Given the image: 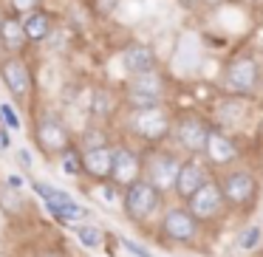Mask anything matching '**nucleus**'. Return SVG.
<instances>
[{
    "label": "nucleus",
    "mask_w": 263,
    "mask_h": 257,
    "mask_svg": "<svg viewBox=\"0 0 263 257\" xmlns=\"http://www.w3.org/2000/svg\"><path fill=\"white\" fill-rule=\"evenodd\" d=\"M105 144H108V136H105V130H99V127H88V130L82 133V150L105 147Z\"/></svg>",
    "instance_id": "23"
},
{
    "label": "nucleus",
    "mask_w": 263,
    "mask_h": 257,
    "mask_svg": "<svg viewBox=\"0 0 263 257\" xmlns=\"http://www.w3.org/2000/svg\"><path fill=\"white\" fill-rule=\"evenodd\" d=\"M116 3H119V0H93V9H97V14L108 17V14L116 9Z\"/></svg>",
    "instance_id": "27"
},
{
    "label": "nucleus",
    "mask_w": 263,
    "mask_h": 257,
    "mask_svg": "<svg viewBox=\"0 0 263 257\" xmlns=\"http://www.w3.org/2000/svg\"><path fill=\"white\" fill-rule=\"evenodd\" d=\"M77 238H80L82 246H88V249H97V246H102V229L82 223V226H77Z\"/></svg>",
    "instance_id": "20"
},
{
    "label": "nucleus",
    "mask_w": 263,
    "mask_h": 257,
    "mask_svg": "<svg viewBox=\"0 0 263 257\" xmlns=\"http://www.w3.org/2000/svg\"><path fill=\"white\" fill-rule=\"evenodd\" d=\"M82 172L93 181H110L114 172V147H93V150H82Z\"/></svg>",
    "instance_id": "14"
},
{
    "label": "nucleus",
    "mask_w": 263,
    "mask_h": 257,
    "mask_svg": "<svg viewBox=\"0 0 263 257\" xmlns=\"http://www.w3.org/2000/svg\"><path fill=\"white\" fill-rule=\"evenodd\" d=\"M34 192L46 201L48 212H51L54 218H60V221H82V218L88 215L85 206H80L77 201H71V195H65L63 189H54V187H48V184H43V181H34Z\"/></svg>",
    "instance_id": "12"
},
{
    "label": "nucleus",
    "mask_w": 263,
    "mask_h": 257,
    "mask_svg": "<svg viewBox=\"0 0 263 257\" xmlns=\"http://www.w3.org/2000/svg\"><path fill=\"white\" fill-rule=\"evenodd\" d=\"M0 76H3L6 88L17 99L29 96V91H31V71H29V65H26L20 57H12V60H6V63L0 65Z\"/></svg>",
    "instance_id": "15"
},
{
    "label": "nucleus",
    "mask_w": 263,
    "mask_h": 257,
    "mask_svg": "<svg viewBox=\"0 0 263 257\" xmlns=\"http://www.w3.org/2000/svg\"><path fill=\"white\" fill-rule=\"evenodd\" d=\"M161 201H164V192H159L147 178H139L130 187L122 189V212H125V218L133 223L150 221V218L159 212Z\"/></svg>",
    "instance_id": "3"
},
{
    "label": "nucleus",
    "mask_w": 263,
    "mask_h": 257,
    "mask_svg": "<svg viewBox=\"0 0 263 257\" xmlns=\"http://www.w3.org/2000/svg\"><path fill=\"white\" fill-rule=\"evenodd\" d=\"M122 65L130 76L136 74H147V71H156V54L150 51L144 43H130V46L122 51Z\"/></svg>",
    "instance_id": "16"
},
{
    "label": "nucleus",
    "mask_w": 263,
    "mask_h": 257,
    "mask_svg": "<svg viewBox=\"0 0 263 257\" xmlns=\"http://www.w3.org/2000/svg\"><path fill=\"white\" fill-rule=\"evenodd\" d=\"M23 29H26V37H29V43H43V40H48V34H51V29H54L51 14L43 12V9H37V12L26 14V17H23Z\"/></svg>",
    "instance_id": "19"
},
{
    "label": "nucleus",
    "mask_w": 263,
    "mask_h": 257,
    "mask_svg": "<svg viewBox=\"0 0 263 257\" xmlns=\"http://www.w3.org/2000/svg\"><path fill=\"white\" fill-rule=\"evenodd\" d=\"M164 91H167V82L159 71H147V74H136L130 76L127 82V105L130 108H153V105L164 102Z\"/></svg>",
    "instance_id": "9"
},
{
    "label": "nucleus",
    "mask_w": 263,
    "mask_h": 257,
    "mask_svg": "<svg viewBox=\"0 0 263 257\" xmlns=\"http://www.w3.org/2000/svg\"><path fill=\"white\" fill-rule=\"evenodd\" d=\"M184 161L178 159L176 153L170 150H153V153L144 159V178L153 184L159 192H173L176 187V178H178V170H181Z\"/></svg>",
    "instance_id": "8"
},
{
    "label": "nucleus",
    "mask_w": 263,
    "mask_h": 257,
    "mask_svg": "<svg viewBox=\"0 0 263 257\" xmlns=\"http://www.w3.org/2000/svg\"><path fill=\"white\" fill-rule=\"evenodd\" d=\"M127 130L147 144H159L173 133V116L164 110V105L130 108V113H127Z\"/></svg>",
    "instance_id": "1"
},
{
    "label": "nucleus",
    "mask_w": 263,
    "mask_h": 257,
    "mask_svg": "<svg viewBox=\"0 0 263 257\" xmlns=\"http://www.w3.org/2000/svg\"><path fill=\"white\" fill-rule=\"evenodd\" d=\"M184 6H198V3H204V0H181Z\"/></svg>",
    "instance_id": "31"
},
{
    "label": "nucleus",
    "mask_w": 263,
    "mask_h": 257,
    "mask_svg": "<svg viewBox=\"0 0 263 257\" xmlns=\"http://www.w3.org/2000/svg\"><path fill=\"white\" fill-rule=\"evenodd\" d=\"M0 23H3V12H0Z\"/></svg>",
    "instance_id": "33"
},
{
    "label": "nucleus",
    "mask_w": 263,
    "mask_h": 257,
    "mask_svg": "<svg viewBox=\"0 0 263 257\" xmlns=\"http://www.w3.org/2000/svg\"><path fill=\"white\" fill-rule=\"evenodd\" d=\"M110 105H114V99H110L108 91H97L93 93V116H108L110 113Z\"/></svg>",
    "instance_id": "24"
},
{
    "label": "nucleus",
    "mask_w": 263,
    "mask_h": 257,
    "mask_svg": "<svg viewBox=\"0 0 263 257\" xmlns=\"http://www.w3.org/2000/svg\"><path fill=\"white\" fill-rule=\"evenodd\" d=\"M210 133H212V125L198 113H181L176 122H173V139H176V144L190 155L206 153Z\"/></svg>",
    "instance_id": "5"
},
{
    "label": "nucleus",
    "mask_w": 263,
    "mask_h": 257,
    "mask_svg": "<svg viewBox=\"0 0 263 257\" xmlns=\"http://www.w3.org/2000/svg\"><path fill=\"white\" fill-rule=\"evenodd\" d=\"M161 229V238L170 240V243H178V246H193L198 243V234H201V223L187 206H170L164 212L159 223Z\"/></svg>",
    "instance_id": "6"
},
{
    "label": "nucleus",
    "mask_w": 263,
    "mask_h": 257,
    "mask_svg": "<svg viewBox=\"0 0 263 257\" xmlns=\"http://www.w3.org/2000/svg\"><path fill=\"white\" fill-rule=\"evenodd\" d=\"M20 161H23V167H31V159H29V153H26V150H20Z\"/></svg>",
    "instance_id": "30"
},
{
    "label": "nucleus",
    "mask_w": 263,
    "mask_h": 257,
    "mask_svg": "<svg viewBox=\"0 0 263 257\" xmlns=\"http://www.w3.org/2000/svg\"><path fill=\"white\" fill-rule=\"evenodd\" d=\"M210 178H212V175L206 172V167L201 164V161L187 159V161L181 164V170H178V178H176V187H173V192H176V198L181 201V204H187V201L193 198V195L198 192V189L204 187Z\"/></svg>",
    "instance_id": "13"
},
{
    "label": "nucleus",
    "mask_w": 263,
    "mask_h": 257,
    "mask_svg": "<svg viewBox=\"0 0 263 257\" xmlns=\"http://www.w3.org/2000/svg\"><path fill=\"white\" fill-rule=\"evenodd\" d=\"M63 170L68 172V175H80L82 172V150L80 147L71 144V147L63 153Z\"/></svg>",
    "instance_id": "21"
},
{
    "label": "nucleus",
    "mask_w": 263,
    "mask_h": 257,
    "mask_svg": "<svg viewBox=\"0 0 263 257\" xmlns=\"http://www.w3.org/2000/svg\"><path fill=\"white\" fill-rule=\"evenodd\" d=\"M34 142L46 155H63L71 147V133L57 116H43L34 125Z\"/></svg>",
    "instance_id": "10"
},
{
    "label": "nucleus",
    "mask_w": 263,
    "mask_h": 257,
    "mask_svg": "<svg viewBox=\"0 0 263 257\" xmlns=\"http://www.w3.org/2000/svg\"><path fill=\"white\" fill-rule=\"evenodd\" d=\"M46 257H60V254H54V251H51V254H46Z\"/></svg>",
    "instance_id": "32"
},
{
    "label": "nucleus",
    "mask_w": 263,
    "mask_h": 257,
    "mask_svg": "<svg viewBox=\"0 0 263 257\" xmlns=\"http://www.w3.org/2000/svg\"><path fill=\"white\" fill-rule=\"evenodd\" d=\"M260 240H263V229L260 226H246L243 232H240V238H238V246L243 251H252V249L260 246Z\"/></svg>",
    "instance_id": "22"
},
{
    "label": "nucleus",
    "mask_w": 263,
    "mask_h": 257,
    "mask_svg": "<svg viewBox=\"0 0 263 257\" xmlns=\"http://www.w3.org/2000/svg\"><path fill=\"white\" fill-rule=\"evenodd\" d=\"M206 161L210 164H215V167H227V164H232L235 159H238V150H235V144H232V139H227L221 130H215L212 127V133H210V142H206Z\"/></svg>",
    "instance_id": "17"
},
{
    "label": "nucleus",
    "mask_w": 263,
    "mask_h": 257,
    "mask_svg": "<svg viewBox=\"0 0 263 257\" xmlns=\"http://www.w3.org/2000/svg\"><path fill=\"white\" fill-rule=\"evenodd\" d=\"M221 85H223V91L240 93V96L255 93L257 88L263 85V65H260V60H257L255 54H238V57L227 65V71H223Z\"/></svg>",
    "instance_id": "4"
},
{
    "label": "nucleus",
    "mask_w": 263,
    "mask_h": 257,
    "mask_svg": "<svg viewBox=\"0 0 263 257\" xmlns=\"http://www.w3.org/2000/svg\"><path fill=\"white\" fill-rule=\"evenodd\" d=\"M26 43H29V37H26L23 20L17 14L3 17V23H0V46L6 48V51H20Z\"/></svg>",
    "instance_id": "18"
},
{
    "label": "nucleus",
    "mask_w": 263,
    "mask_h": 257,
    "mask_svg": "<svg viewBox=\"0 0 263 257\" xmlns=\"http://www.w3.org/2000/svg\"><path fill=\"white\" fill-rule=\"evenodd\" d=\"M187 209L198 218L201 226H210V223L223 221V215H227L229 206H227V198H223L221 187H218V178H210V181L187 201Z\"/></svg>",
    "instance_id": "7"
},
{
    "label": "nucleus",
    "mask_w": 263,
    "mask_h": 257,
    "mask_svg": "<svg viewBox=\"0 0 263 257\" xmlns=\"http://www.w3.org/2000/svg\"><path fill=\"white\" fill-rule=\"evenodd\" d=\"M0 116H3V125H9V127H20V119H17V113H14L12 105H0Z\"/></svg>",
    "instance_id": "26"
},
{
    "label": "nucleus",
    "mask_w": 263,
    "mask_h": 257,
    "mask_svg": "<svg viewBox=\"0 0 263 257\" xmlns=\"http://www.w3.org/2000/svg\"><path fill=\"white\" fill-rule=\"evenodd\" d=\"M9 6H12V12L17 14H31V12H37V9H40V0H9Z\"/></svg>",
    "instance_id": "25"
},
{
    "label": "nucleus",
    "mask_w": 263,
    "mask_h": 257,
    "mask_svg": "<svg viewBox=\"0 0 263 257\" xmlns=\"http://www.w3.org/2000/svg\"><path fill=\"white\" fill-rule=\"evenodd\" d=\"M6 147H9V133L0 127V150H6Z\"/></svg>",
    "instance_id": "29"
},
{
    "label": "nucleus",
    "mask_w": 263,
    "mask_h": 257,
    "mask_svg": "<svg viewBox=\"0 0 263 257\" xmlns=\"http://www.w3.org/2000/svg\"><path fill=\"white\" fill-rule=\"evenodd\" d=\"M139 178H144V159L136 150L127 147V144L114 147V172H110V184H114L116 189H125V187H130L133 181H139Z\"/></svg>",
    "instance_id": "11"
},
{
    "label": "nucleus",
    "mask_w": 263,
    "mask_h": 257,
    "mask_svg": "<svg viewBox=\"0 0 263 257\" xmlns=\"http://www.w3.org/2000/svg\"><path fill=\"white\" fill-rule=\"evenodd\" d=\"M122 246H125V249H127V251H130V254H133V257H150V254H147V251H144V249H142V246H136V243H133V240H122Z\"/></svg>",
    "instance_id": "28"
},
{
    "label": "nucleus",
    "mask_w": 263,
    "mask_h": 257,
    "mask_svg": "<svg viewBox=\"0 0 263 257\" xmlns=\"http://www.w3.org/2000/svg\"><path fill=\"white\" fill-rule=\"evenodd\" d=\"M218 187L227 198V206L235 212H249L260 195V181L249 170H227L223 175H218Z\"/></svg>",
    "instance_id": "2"
}]
</instances>
